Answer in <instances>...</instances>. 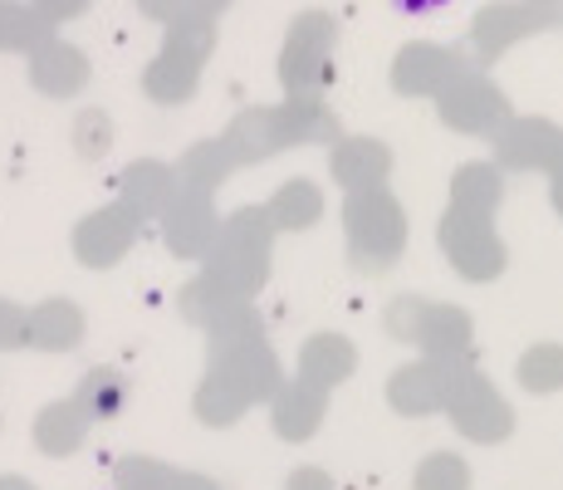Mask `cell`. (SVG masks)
Listing matches in <instances>:
<instances>
[{
  "mask_svg": "<svg viewBox=\"0 0 563 490\" xmlns=\"http://www.w3.org/2000/svg\"><path fill=\"white\" fill-rule=\"evenodd\" d=\"M84 427H89V412H84L79 398L49 402V407L40 412V422H35L40 446H45V451H74V446L84 442Z\"/></svg>",
  "mask_w": 563,
  "mask_h": 490,
  "instance_id": "obj_1",
  "label": "cell"
},
{
  "mask_svg": "<svg viewBox=\"0 0 563 490\" xmlns=\"http://www.w3.org/2000/svg\"><path fill=\"white\" fill-rule=\"evenodd\" d=\"M153 471H162V466H153V461H123L118 486H123V490H153Z\"/></svg>",
  "mask_w": 563,
  "mask_h": 490,
  "instance_id": "obj_5",
  "label": "cell"
},
{
  "mask_svg": "<svg viewBox=\"0 0 563 490\" xmlns=\"http://www.w3.org/2000/svg\"><path fill=\"white\" fill-rule=\"evenodd\" d=\"M0 490H35V486L20 481V476H0Z\"/></svg>",
  "mask_w": 563,
  "mask_h": 490,
  "instance_id": "obj_6",
  "label": "cell"
},
{
  "mask_svg": "<svg viewBox=\"0 0 563 490\" xmlns=\"http://www.w3.org/2000/svg\"><path fill=\"white\" fill-rule=\"evenodd\" d=\"M79 402H84V412H89V417H93V412L108 417V412L123 402V383H118L108 368H103V373H89V378H84V388H79Z\"/></svg>",
  "mask_w": 563,
  "mask_h": 490,
  "instance_id": "obj_4",
  "label": "cell"
},
{
  "mask_svg": "<svg viewBox=\"0 0 563 490\" xmlns=\"http://www.w3.org/2000/svg\"><path fill=\"white\" fill-rule=\"evenodd\" d=\"M25 329H30V339L35 344H45V348H54V344H74L79 339V309H74L69 300H49V304H40L35 314H25Z\"/></svg>",
  "mask_w": 563,
  "mask_h": 490,
  "instance_id": "obj_3",
  "label": "cell"
},
{
  "mask_svg": "<svg viewBox=\"0 0 563 490\" xmlns=\"http://www.w3.org/2000/svg\"><path fill=\"white\" fill-rule=\"evenodd\" d=\"M84 74H89L84 54H79V50H69V45H59V40H49V45L40 50V59H35V79H40V89H49V94H69V89H79Z\"/></svg>",
  "mask_w": 563,
  "mask_h": 490,
  "instance_id": "obj_2",
  "label": "cell"
}]
</instances>
